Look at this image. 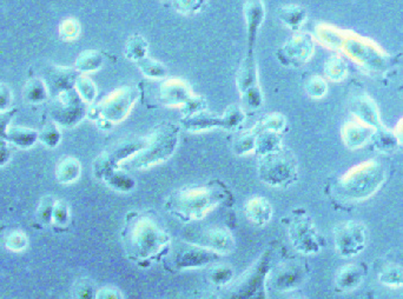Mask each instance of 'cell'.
<instances>
[{
  "label": "cell",
  "mask_w": 403,
  "mask_h": 299,
  "mask_svg": "<svg viewBox=\"0 0 403 299\" xmlns=\"http://www.w3.org/2000/svg\"><path fill=\"white\" fill-rule=\"evenodd\" d=\"M231 198L229 187L222 180H214L201 187L173 191L165 198L163 208L180 222H197L221 205L229 204Z\"/></svg>",
  "instance_id": "obj_2"
},
{
  "label": "cell",
  "mask_w": 403,
  "mask_h": 299,
  "mask_svg": "<svg viewBox=\"0 0 403 299\" xmlns=\"http://www.w3.org/2000/svg\"><path fill=\"white\" fill-rule=\"evenodd\" d=\"M274 265V251L267 247L256 261L230 284L221 299H269L268 276Z\"/></svg>",
  "instance_id": "obj_5"
},
{
  "label": "cell",
  "mask_w": 403,
  "mask_h": 299,
  "mask_svg": "<svg viewBox=\"0 0 403 299\" xmlns=\"http://www.w3.org/2000/svg\"><path fill=\"white\" fill-rule=\"evenodd\" d=\"M46 74L45 83L49 95L51 97L60 92L67 91L74 88V81L77 79L78 72L70 67L53 66Z\"/></svg>",
  "instance_id": "obj_22"
},
{
  "label": "cell",
  "mask_w": 403,
  "mask_h": 299,
  "mask_svg": "<svg viewBox=\"0 0 403 299\" xmlns=\"http://www.w3.org/2000/svg\"><path fill=\"white\" fill-rule=\"evenodd\" d=\"M79 33H81V24L74 18H67L59 25V37L65 42L77 39Z\"/></svg>",
  "instance_id": "obj_47"
},
{
  "label": "cell",
  "mask_w": 403,
  "mask_h": 299,
  "mask_svg": "<svg viewBox=\"0 0 403 299\" xmlns=\"http://www.w3.org/2000/svg\"><path fill=\"white\" fill-rule=\"evenodd\" d=\"M202 299H221V297L215 293H210L206 296L203 297Z\"/></svg>",
  "instance_id": "obj_55"
},
{
  "label": "cell",
  "mask_w": 403,
  "mask_h": 299,
  "mask_svg": "<svg viewBox=\"0 0 403 299\" xmlns=\"http://www.w3.org/2000/svg\"><path fill=\"white\" fill-rule=\"evenodd\" d=\"M309 270L303 262L288 259L272 265L268 276V288L279 293H293L307 282Z\"/></svg>",
  "instance_id": "obj_12"
},
{
  "label": "cell",
  "mask_w": 403,
  "mask_h": 299,
  "mask_svg": "<svg viewBox=\"0 0 403 299\" xmlns=\"http://www.w3.org/2000/svg\"><path fill=\"white\" fill-rule=\"evenodd\" d=\"M49 115L57 125L64 127H76L88 113V104H85L74 88L60 92L51 97Z\"/></svg>",
  "instance_id": "obj_11"
},
{
  "label": "cell",
  "mask_w": 403,
  "mask_h": 299,
  "mask_svg": "<svg viewBox=\"0 0 403 299\" xmlns=\"http://www.w3.org/2000/svg\"><path fill=\"white\" fill-rule=\"evenodd\" d=\"M375 129L354 118L353 120H348L343 124L341 127V138L343 144L349 150H357L371 141Z\"/></svg>",
  "instance_id": "obj_21"
},
{
  "label": "cell",
  "mask_w": 403,
  "mask_h": 299,
  "mask_svg": "<svg viewBox=\"0 0 403 299\" xmlns=\"http://www.w3.org/2000/svg\"><path fill=\"white\" fill-rule=\"evenodd\" d=\"M315 53L314 35L296 32L277 51V59L286 67H300L313 58Z\"/></svg>",
  "instance_id": "obj_17"
},
{
  "label": "cell",
  "mask_w": 403,
  "mask_h": 299,
  "mask_svg": "<svg viewBox=\"0 0 403 299\" xmlns=\"http://www.w3.org/2000/svg\"><path fill=\"white\" fill-rule=\"evenodd\" d=\"M120 238L127 259L141 268L162 262L173 247L170 233L152 216L134 210L125 215Z\"/></svg>",
  "instance_id": "obj_1"
},
{
  "label": "cell",
  "mask_w": 403,
  "mask_h": 299,
  "mask_svg": "<svg viewBox=\"0 0 403 299\" xmlns=\"http://www.w3.org/2000/svg\"><path fill=\"white\" fill-rule=\"evenodd\" d=\"M339 52L370 74H383L390 65V56L370 38L346 31Z\"/></svg>",
  "instance_id": "obj_6"
},
{
  "label": "cell",
  "mask_w": 403,
  "mask_h": 299,
  "mask_svg": "<svg viewBox=\"0 0 403 299\" xmlns=\"http://www.w3.org/2000/svg\"><path fill=\"white\" fill-rule=\"evenodd\" d=\"M136 64L141 74H144L145 77L151 78V79H162V78H165L168 74L163 64L158 63L157 60L152 59L148 56L138 60Z\"/></svg>",
  "instance_id": "obj_40"
},
{
  "label": "cell",
  "mask_w": 403,
  "mask_h": 299,
  "mask_svg": "<svg viewBox=\"0 0 403 299\" xmlns=\"http://www.w3.org/2000/svg\"><path fill=\"white\" fill-rule=\"evenodd\" d=\"M336 252L343 258H353L367 247L368 231L355 221L339 223L334 230Z\"/></svg>",
  "instance_id": "obj_14"
},
{
  "label": "cell",
  "mask_w": 403,
  "mask_h": 299,
  "mask_svg": "<svg viewBox=\"0 0 403 299\" xmlns=\"http://www.w3.org/2000/svg\"><path fill=\"white\" fill-rule=\"evenodd\" d=\"M378 279L383 286L389 288H402L403 286V269L399 266H387L383 271L378 275Z\"/></svg>",
  "instance_id": "obj_44"
},
{
  "label": "cell",
  "mask_w": 403,
  "mask_h": 299,
  "mask_svg": "<svg viewBox=\"0 0 403 299\" xmlns=\"http://www.w3.org/2000/svg\"><path fill=\"white\" fill-rule=\"evenodd\" d=\"M38 141L46 148H54L60 144L62 141V132L59 127L54 122H49L38 131Z\"/></svg>",
  "instance_id": "obj_41"
},
{
  "label": "cell",
  "mask_w": 403,
  "mask_h": 299,
  "mask_svg": "<svg viewBox=\"0 0 403 299\" xmlns=\"http://www.w3.org/2000/svg\"><path fill=\"white\" fill-rule=\"evenodd\" d=\"M95 299H124V295L115 286H104L97 290Z\"/></svg>",
  "instance_id": "obj_51"
},
{
  "label": "cell",
  "mask_w": 403,
  "mask_h": 299,
  "mask_svg": "<svg viewBox=\"0 0 403 299\" xmlns=\"http://www.w3.org/2000/svg\"><path fill=\"white\" fill-rule=\"evenodd\" d=\"M304 88L307 95L311 98L322 99L328 93V83L325 81V78L317 74H314L311 77L308 78Z\"/></svg>",
  "instance_id": "obj_42"
},
{
  "label": "cell",
  "mask_w": 403,
  "mask_h": 299,
  "mask_svg": "<svg viewBox=\"0 0 403 299\" xmlns=\"http://www.w3.org/2000/svg\"><path fill=\"white\" fill-rule=\"evenodd\" d=\"M293 299H303V298H293Z\"/></svg>",
  "instance_id": "obj_56"
},
{
  "label": "cell",
  "mask_w": 403,
  "mask_h": 299,
  "mask_svg": "<svg viewBox=\"0 0 403 299\" xmlns=\"http://www.w3.org/2000/svg\"><path fill=\"white\" fill-rule=\"evenodd\" d=\"M182 240L187 243L196 244L198 247L214 251L222 257L233 254L236 249V240L233 233L223 228L190 230L184 233Z\"/></svg>",
  "instance_id": "obj_15"
},
{
  "label": "cell",
  "mask_w": 403,
  "mask_h": 299,
  "mask_svg": "<svg viewBox=\"0 0 403 299\" xmlns=\"http://www.w3.org/2000/svg\"><path fill=\"white\" fill-rule=\"evenodd\" d=\"M71 211L66 201H56L52 211V225L65 228L70 224Z\"/></svg>",
  "instance_id": "obj_45"
},
{
  "label": "cell",
  "mask_w": 403,
  "mask_h": 299,
  "mask_svg": "<svg viewBox=\"0 0 403 299\" xmlns=\"http://www.w3.org/2000/svg\"><path fill=\"white\" fill-rule=\"evenodd\" d=\"M17 110H7L0 111V141H6L7 130L10 127L11 120L16 116Z\"/></svg>",
  "instance_id": "obj_50"
},
{
  "label": "cell",
  "mask_w": 403,
  "mask_h": 299,
  "mask_svg": "<svg viewBox=\"0 0 403 299\" xmlns=\"http://www.w3.org/2000/svg\"><path fill=\"white\" fill-rule=\"evenodd\" d=\"M54 201L51 196H45L42 198L38 208L35 210V219L37 223L42 226L51 225L52 224V211Z\"/></svg>",
  "instance_id": "obj_43"
},
{
  "label": "cell",
  "mask_w": 403,
  "mask_h": 299,
  "mask_svg": "<svg viewBox=\"0 0 403 299\" xmlns=\"http://www.w3.org/2000/svg\"><path fill=\"white\" fill-rule=\"evenodd\" d=\"M244 19L247 25V51L255 53V46L257 42L258 32L265 18L264 4L262 0H247L243 8Z\"/></svg>",
  "instance_id": "obj_20"
},
{
  "label": "cell",
  "mask_w": 403,
  "mask_h": 299,
  "mask_svg": "<svg viewBox=\"0 0 403 299\" xmlns=\"http://www.w3.org/2000/svg\"><path fill=\"white\" fill-rule=\"evenodd\" d=\"M286 233L290 244L298 254L310 256L320 254L322 250V240L317 228L310 216L302 210H297L290 217Z\"/></svg>",
  "instance_id": "obj_10"
},
{
  "label": "cell",
  "mask_w": 403,
  "mask_h": 299,
  "mask_svg": "<svg viewBox=\"0 0 403 299\" xmlns=\"http://www.w3.org/2000/svg\"><path fill=\"white\" fill-rule=\"evenodd\" d=\"M244 215L249 222L256 226H265L271 221L274 208L267 198L255 196L245 201Z\"/></svg>",
  "instance_id": "obj_23"
},
{
  "label": "cell",
  "mask_w": 403,
  "mask_h": 299,
  "mask_svg": "<svg viewBox=\"0 0 403 299\" xmlns=\"http://www.w3.org/2000/svg\"><path fill=\"white\" fill-rule=\"evenodd\" d=\"M237 88L243 105L249 110H257L263 105V95L259 88L258 67L255 53H247L240 65L236 78Z\"/></svg>",
  "instance_id": "obj_13"
},
{
  "label": "cell",
  "mask_w": 403,
  "mask_h": 299,
  "mask_svg": "<svg viewBox=\"0 0 403 299\" xmlns=\"http://www.w3.org/2000/svg\"><path fill=\"white\" fill-rule=\"evenodd\" d=\"M385 166L369 159L353 166L336 182V196L346 201H366L374 196L385 182Z\"/></svg>",
  "instance_id": "obj_3"
},
{
  "label": "cell",
  "mask_w": 403,
  "mask_h": 299,
  "mask_svg": "<svg viewBox=\"0 0 403 299\" xmlns=\"http://www.w3.org/2000/svg\"><path fill=\"white\" fill-rule=\"evenodd\" d=\"M74 90L77 91L81 100L88 106L95 102L97 97V86L86 74H78L77 79L74 81Z\"/></svg>",
  "instance_id": "obj_37"
},
{
  "label": "cell",
  "mask_w": 403,
  "mask_h": 299,
  "mask_svg": "<svg viewBox=\"0 0 403 299\" xmlns=\"http://www.w3.org/2000/svg\"><path fill=\"white\" fill-rule=\"evenodd\" d=\"M100 180L106 184V187L120 194L132 192L137 187V182L134 180V177L131 176L130 173L127 172V170H124L122 166L109 170L100 178Z\"/></svg>",
  "instance_id": "obj_25"
},
{
  "label": "cell",
  "mask_w": 403,
  "mask_h": 299,
  "mask_svg": "<svg viewBox=\"0 0 403 299\" xmlns=\"http://www.w3.org/2000/svg\"><path fill=\"white\" fill-rule=\"evenodd\" d=\"M171 1H173V7L183 14L198 12L205 3V0H171Z\"/></svg>",
  "instance_id": "obj_49"
},
{
  "label": "cell",
  "mask_w": 403,
  "mask_h": 299,
  "mask_svg": "<svg viewBox=\"0 0 403 299\" xmlns=\"http://www.w3.org/2000/svg\"><path fill=\"white\" fill-rule=\"evenodd\" d=\"M247 115L242 107L231 105L226 110V112L216 115L202 110L199 112L182 118L184 129L190 132H206V131L221 130L233 131L240 129L245 122Z\"/></svg>",
  "instance_id": "obj_9"
},
{
  "label": "cell",
  "mask_w": 403,
  "mask_h": 299,
  "mask_svg": "<svg viewBox=\"0 0 403 299\" xmlns=\"http://www.w3.org/2000/svg\"><path fill=\"white\" fill-rule=\"evenodd\" d=\"M371 143L374 145V148L382 153H390V152L395 151L399 146V141L396 139L394 131L389 130L388 127H385V125L375 130L373 138H371Z\"/></svg>",
  "instance_id": "obj_33"
},
{
  "label": "cell",
  "mask_w": 403,
  "mask_h": 299,
  "mask_svg": "<svg viewBox=\"0 0 403 299\" xmlns=\"http://www.w3.org/2000/svg\"><path fill=\"white\" fill-rule=\"evenodd\" d=\"M137 95L134 86H122L111 92L98 104L88 106L86 117L95 122L102 130H110L129 116L137 100Z\"/></svg>",
  "instance_id": "obj_7"
},
{
  "label": "cell",
  "mask_w": 403,
  "mask_h": 299,
  "mask_svg": "<svg viewBox=\"0 0 403 299\" xmlns=\"http://www.w3.org/2000/svg\"><path fill=\"white\" fill-rule=\"evenodd\" d=\"M28 237L25 236L24 233L21 231H13L11 233L5 240V247L12 252H21L28 247Z\"/></svg>",
  "instance_id": "obj_48"
},
{
  "label": "cell",
  "mask_w": 403,
  "mask_h": 299,
  "mask_svg": "<svg viewBox=\"0 0 403 299\" xmlns=\"http://www.w3.org/2000/svg\"><path fill=\"white\" fill-rule=\"evenodd\" d=\"M276 16L284 26L295 32L300 31L308 19L307 10L300 5H284L279 7L276 11Z\"/></svg>",
  "instance_id": "obj_26"
},
{
  "label": "cell",
  "mask_w": 403,
  "mask_h": 299,
  "mask_svg": "<svg viewBox=\"0 0 403 299\" xmlns=\"http://www.w3.org/2000/svg\"><path fill=\"white\" fill-rule=\"evenodd\" d=\"M256 150L255 153L261 156L267 155L270 152L276 151L282 148V138L279 132L274 131H256Z\"/></svg>",
  "instance_id": "obj_31"
},
{
  "label": "cell",
  "mask_w": 403,
  "mask_h": 299,
  "mask_svg": "<svg viewBox=\"0 0 403 299\" xmlns=\"http://www.w3.org/2000/svg\"><path fill=\"white\" fill-rule=\"evenodd\" d=\"M6 141L21 150H28L38 141V131L28 127H10L7 130Z\"/></svg>",
  "instance_id": "obj_28"
},
{
  "label": "cell",
  "mask_w": 403,
  "mask_h": 299,
  "mask_svg": "<svg viewBox=\"0 0 403 299\" xmlns=\"http://www.w3.org/2000/svg\"><path fill=\"white\" fill-rule=\"evenodd\" d=\"M221 258L222 256L214 251L198 247L196 244L183 242V244H180V247L173 251V257L170 261V264L175 271H190L214 265Z\"/></svg>",
  "instance_id": "obj_16"
},
{
  "label": "cell",
  "mask_w": 403,
  "mask_h": 299,
  "mask_svg": "<svg viewBox=\"0 0 403 299\" xmlns=\"http://www.w3.org/2000/svg\"><path fill=\"white\" fill-rule=\"evenodd\" d=\"M49 95L45 83L39 78H32L25 84L24 100L26 104L39 105L45 102Z\"/></svg>",
  "instance_id": "obj_34"
},
{
  "label": "cell",
  "mask_w": 403,
  "mask_h": 299,
  "mask_svg": "<svg viewBox=\"0 0 403 299\" xmlns=\"http://www.w3.org/2000/svg\"><path fill=\"white\" fill-rule=\"evenodd\" d=\"M12 151L7 141H0V168L6 165L10 162Z\"/></svg>",
  "instance_id": "obj_53"
},
{
  "label": "cell",
  "mask_w": 403,
  "mask_h": 299,
  "mask_svg": "<svg viewBox=\"0 0 403 299\" xmlns=\"http://www.w3.org/2000/svg\"><path fill=\"white\" fill-rule=\"evenodd\" d=\"M95 284L88 279H78L74 286V299H95L97 293Z\"/></svg>",
  "instance_id": "obj_46"
},
{
  "label": "cell",
  "mask_w": 403,
  "mask_h": 299,
  "mask_svg": "<svg viewBox=\"0 0 403 299\" xmlns=\"http://www.w3.org/2000/svg\"><path fill=\"white\" fill-rule=\"evenodd\" d=\"M349 109L355 119L375 130L383 125L378 104L367 93L355 95L350 100Z\"/></svg>",
  "instance_id": "obj_18"
},
{
  "label": "cell",
  "mask_w": 403,
  "mask_h": 299,
  "mask_svg": "<svg viewBox=\"0 0 403 299\" xmlns=\"http://www.w3.org/2000/svg\"><path fill=\"white\" fill-rule=\"evenodd\" d=\"M286 118L279 113H270L263 117L255 124L252 129L255 131H274L282 134L286 130Z\"/></svg>",
  "instance_id": "obj_39"
},
{
  "label": "cell",
  "mask_w": 403,
  "mask_h": 299,
  "mask_svg": "<svg viewBox=\"0 0 403 299\" xmlns=\"http://www.w3.org/2000/svg\"><path fill=\"white\" fill-rule=\"evenodd\" d=\"M258 178L271 187H289L298 180V163L290 148H282L261 156L257 164Z\"/></svg>",
  "instance_id": "obj_8"
},
{
  "label": "cell",
  "mask_w": 403,
  "mask_h": 299,
  "mask_svg": "<svg viewBox=\"0 0 403 299\" xmlns=\"http://www.w3.org/2000/svg\"><path fill=\"white\" fill-rule=\"evenodd\" d=\"M104 64V57L102 53L95 49H86L78 56L74 69L78 74H85L98 71Z\"/></svg>",
  "instance_id": "obj_32"
},
{
  "label": "cell",
  "mask_w": 403,
  "mask_h": 299,
  "mask_svg": "<svg viewBox=\"0 0 403 299\" xmlns=\"http://www.w3.org/2000/svg\"><path fill=\"white\" fill-rule=\"evenodd\" d=\"M392 131L395 134L396 139L399 141V146H402L403 148V117L397 122Z\"/></svg>",
  "instance_id": "obj_54"
},
{
  "label": "cell",
  "mask_w": 403,
  "mask_h": 299,
  "mask_svg": "<svg viewBox=\"0 0 403 299\" xmlns=\"http://www.w3.org/2000/svg\"><path fill=\"white\" fill-rule=\"evenodd\" d=\"M192 95H194V92L187 81L177 79V78L164 81L159 86L160 102L166 106L183 109L184 105L189 102V99Z\"/></svg>",
  "instance_id": "obj_19"
},
{
  "label": "cell",
  "mask_w": 403,
  "mask_h": 299,
  "mask_svg": "<svg viewBox=\"0 0 403 299\" xmlns=\"http://www.w3.org/2000/svg\"><path fill=\"white\" fill-rule=\"evenodd\" d=\"M81 165L79 160L74 157L62 159L56 168V178L60 184L69 185L81 178Z\"/></svg>",
  "instance_id": "obj_29"
},
{
  "label": "cell",
  "mask_w": 403,
  "mask_h": 299,
  "mask_svg": "<svg viewBox=\"0 0 403 299\" xmlns=\"http://www.w3.org/2000/svg\"><path fill=\"white\" fill-rule=\"evenodd\" d=\"M235 279V270L228 264H214L208 272V281L217 289L229 286Z\"/></svg>",
  "instance_id": "obj_35"
},
{
  "label": "cell",
  "mask_w": 403,
  "mask_h": 299,
  "mask_svg": "<svg viewBox=\"0 0 403 299\" xmlns=\"http://www.w3.org/2000/svg\"><path fill=\"white\" fill-rule=\"evenodd\" d=\"M180 129L177 124L162 122L145 137L144 148L125 165L134 170H148L169 160L180 145Z\"/></svg>",
  "instance_id": "obj_4"
},
{
  "label": "cell",
  "mask_w": 403,
  "mask_h": 299,
  "mask_svg": "<svg viewBox=\"0 0 403 299\" xmlns=\"http://www.w3.org/2000/svg\"><path fill=\"white\" fill-rule=\"evenodd\" d=\"M256 131L251 127L249 130L242 131L233 141V151L237 156H247L255 153L256 150Z\"/></svg>",
  "instance_id": "obj_36"
},
{
  "label": "cell",
  "mask_w": 403,
  "mask_h": 299,
  "mask_svg": "<svg viewBox=\"0 0 403 299\" xmlns=\"http://www.w3.org/2000/svg\"><path fill=\"white\" fill-rule=\"evenodd\" d=\"M346 35V30L336 28L334 25L321 23L316 25L314 32L315 40H317L325 49L339 51L342 47L343 40Z\"/></svg>",
  "instance_id": "obj_24"
},
{
  "label": "cell",
  "mask_w": 403,
  "mask_h": 299,
  "mask_svg": "<svg viewBox=\"0 0 403 299\" xmlns=\"http://www.w3.org/2000/svg\"><path fill=\"white\" fill-rule=\"evenodd\" d=\"M363 281V271L357 265H346L342 269H339L336 275V288L339 291H353L360 286Z\"/></svg>",
  "instance_id": "obj_27"
},
{
  "label": "cell",
  "mask_w": 403,
  "mask_h": 299,
  "mask_svg": "<svg viewBox=\"0 0 403 299\" xmlns=\"http://www.w3.org/2000/svg\"><path fill=\"white\" fill-rule=\"evenodd\" d=\"M12 102V92L11 88L4 83H0V111L10 110Z\"/></svg>",
  "instance_id": "obj_52"
},
{
  "label": "cell",
  "mask_w": 403,
  "mask_h": 299,
  "mask_svg": "<svg viewBox=\"0 0 403 299\" xmlns=\"http://www.w3.org/2000/svg\"><path fill=\"white\" fill-rule=\"evenodd\" d=\"M146 56H148V42L146 40L139 35H131L125 44V57L127 59L132 60L136 63Z\"/></svg>",
  "instance_id": "obj_38"
},
{
  "label": "cell",
  "mask_w": 403,
  "mask_h": 299,
  "mask_svg": "<svg viewBox=\"0 0 403 299\" xmlns=\"http://www.w3.org/2000/svg\"><path fill=\"white\" fill-rule=\"evenodd\" d=\"M323 71L327 79L332 83H341L349 76L348 64L339 54H332L329 57L328 59L325 60Z\"/></svg>",
  "instance_id": "obj_30"
}]
</instances>
